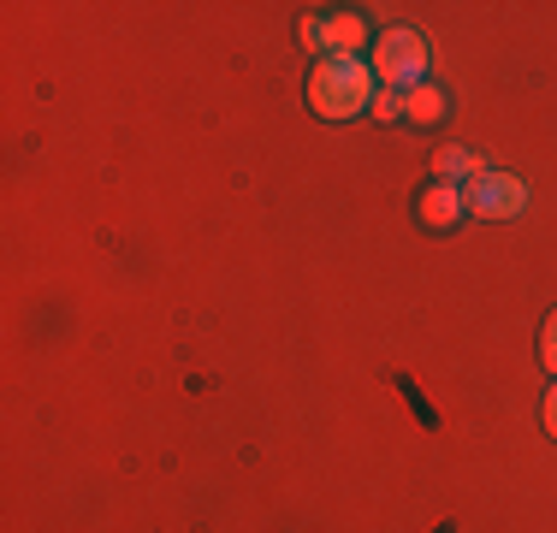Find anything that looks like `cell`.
Masks as SVG:
<instances>
[{
    "instance_id": "cell-1",
    "label": "cell",
    "mask_w": 557,
    "mask_h": 533,
    "mask_svg": "<svg viewBox=\"0 0 557 533\" xmlns=\"http://www.w3.org/2000/svg\"><path fill=\"white\" fill-rule=\"evenodd\" d=\"M309 107L321 119H356L362 107H374V77H368V65L350 60V53H326L309 72Z\"/></svg>"
},
{
    "instance_id": "cell-2",
    "label": "cell",
    "mask_w": 557,
    "mask_h": 533,
    "mask_svg": "<svg viewBox=\"0 0 557 533\" xmlns=\"http://www.w3.org/2000/svg\"><path fill=\"white\" fill-rule=\"evenodd\" d=\"M368 72H374L386 89H397V96H404V89H416L421 77H428V42H421L416 30H386V36L374 42Z\"/></svg>"
},
{
    "instance_id": "cell-3",
    "label": "cell",
    "mask_w": 557,
    "mask_h": 533,
    "mask_svg": "<svg viewBox=\"0 0 557 533\" xmlns=\"http://www.w3.org/2000/svg\"><path fill=\"white\" fill-rule=\"evenodd\" d=\"M462 196H469V213H481V220H510L528 202L522 178H510V172H481Z\"/></svg>"
},
{
    "instance_id": "cell-4",
    "label": "cell",
    "mask_w": 557,
    "mask_h": 533,
    "mask_svg": "<svg viewBox=\"0 0 557 533\" xmlns=\"http://www.w3.org/2000/svg\"><path fill=\"white\" fill-rule=\"evenodd\" d=\"M462 213H469V196H462V184H433V190L416 196V220L428 225V232H450Z\"/></svg>"
},
{
    "instance_id": "cell-5",
    "label": "cell",
    "mask_w": 557,
    "mask_h": 533,
    "mask_svg": "<svg viewBox=\"0 0 557 533\" xmlns=\"http://www.w3.org/2000/svg\"><path fill=\"white\" fill-rule=\"evenodd\" d=\"M433 172H440V184H462V178H481V154H469V149H462V142H450V149H440V154H433Z\"/></svg>"
},
{
    "instance_id": "cell-6",
    "label": "cell",
    "mask_w": 557,
    "mask_h": 533,
    "mask_svg": "<svg viewBox=\"0 0 557 533\" xmlns=\"http://www.w3.org/2000/svg\"><path fill=\"white\" fill-rule=\"evenodd\" d=\"M404 119H416V125H440L445 119V89H433V84L404 89Z\"/></svg>"
},
{
    "instance_id": "cell-7",
    "label": "cell",
    "mask_w": 557,
    "mask_h": 533,
    "mask_svg": "<svg viewBox=\"0 0 557 533\" xmlns=\"http://www.w3.org/2000/svg\"><path fill=\"white\" fill-rule=\"evenodd\" d=\"M326 36H333V53H350L356 60V48L368 42V24L356 18V12H333V18H326Z\"/></svg>"
},
{
    "instance_id": "cell-8",
    "label": "cell",
    "mask_w": 557,
    "mask_h": 533,
    "mask_svg": "<svg viewBox=\"0 0 557 533\" xmlns=\"http://www.w3.org/2000/svg\"><path fill=\"white\" fill-rule=\"evenodd\" d=\"M302 48H314V53H333V36H326V18H302Z\"/></svg>"
},
{
    "instance_id": "cell-9",
    "label": "cell",
    "mask_w": 557,
    "mask_h": 533,
    "mask_svg": "<svg viewBox=\"0 0 557 533\" xmlns=\"http://www.w3.org/2000/svg\"><path fill=\"white\" fill-rule=\"evenodd\" d=\"M540 362L557 380V314H546V326H540Z\"/></svg>"
},
{
    "instance_id": "cell-10",
    "label": "cell",
    "mask_w": 557,
    "mask_h": 533,
    "mask_svg": "<svg viewBox=\"0 0 557 533\" xmlns=\"http://www.w3.org/2000/svg\"><path fill=\"white\" fill-rule=\"evenodd\" d=\"M374 119H380V125L404 119V96H397V89H386V96H374Z\"/></svg>"
},
{
    "instance_id": "cell-11",
    "label": "cell",
    "mask_w": 557,
    "mask_h": 533,
    "mask_svg": "<svg viewBox=\"0 0 557 533\" xmlns=\"http://www.w3.org/2000/svg\"><path fill=\"white\" fill-rule=\"evenodd\" d=\"M540 421H546V433L557 438V380H552V392H546V404H540Z\"/></svg>"
}]
</instances>
